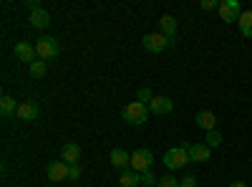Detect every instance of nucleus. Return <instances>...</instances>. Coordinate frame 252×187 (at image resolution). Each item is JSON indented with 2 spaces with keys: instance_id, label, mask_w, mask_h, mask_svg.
<instances>
[{
  "instance_id": "obj_1",
  "label": "nucleus",
  "mask_w": 252,
  "mask_h": 187,
  "mask_svg": "<svg viewBox=\"0 0 252 187\" xmlns=\"http://www.w3.org/2000/svg\"><path fill=\"white\" fill-rule=\"evenodd\" d=\"M187 147H189V144H187V142H182L179 147L166 150V154H164V159H161V162L166 164V170H169V172H174V170H184L187 164L192 162V159H189V152H187Z\"/></svg>"
},
{
  "instance_id": "obj_2",
  "label": "nucleus",
  "mask_w": 252,
  "mask_h": 187,
  "mask_svg": "<svg viewBox=\"0 0 252 187\" xmlns=\"http://www.w3.org/2000/svg\"><path fill=\"white\" fill-rule=\"evenodd\" d=\"M149 114H152V112H149V107H146V104H141V101H131V104H126L124 112H121L124 121H126V124H136V127L146 124Z\"/></svg>"
},
{
  "instance_id": "obj_3",
  "label": "nucleus",
  "mask_w": 252,
  "mask_h": 187,
  "mask_svg": "<svg viewBox=\"0 0 252 187\" xmlns=\"http://www.w3.org/2000/svg\"><path fill=\"white\" fill-rule=\"evenodd\" d=\"M141 43H144V48L149 51V53H161L164 48L174 46L177 38H166V36L159 31V33H146V36L141 38Z\"/></svg>"
},
{
  "instance_id": "obj_4",
  "label": "nucleus",
  "mask_w": 252,
  "mask_h": 187,
  "mask_svg": "<svg viewBox=\"0 0 252 187\" xmlns=\"http://www.w3.org/2000/svg\"><path fill=\"white\" fill-rule=\"evenodd\" d=\"M58 51H61V43H58V38H53V36H43V38L35 40V53H38V58L51 61V58L58 56Z\"/></svg>"
},
{
  "instance_id": "obj_5",
  "label": "nucleus",
  "mask_w": 252,
  "mask_h": 187,
  "mask_svg": "<svg viewBox=\"0 0 252 187\" xmlns=\"http://www.w3.org/2000/svg\"><path fill=\"white\" fill-rule=\"evenodd\" d=\"M217 15H220L222 23H237L240 15H242V8H240L237 0H224V3H220V8H217Z\"/></svg>"
},
{
  "instance_id": "obj_6",
  "label": "nucleus",
  "mask_w": 252,
  "mask_h": 187,
  "mask_svg": "<svg viewBox=\"0 0 252 187\" xmlns=\"http://www.w3.org/2000/svg\"><path fill=\"white\" fill-rule=\"evenodd\" d=\"M152 162H154V154L152 150H136L131 154V170L134 172H146V170H152Z\"/></svg>"
},
{
  "instance_id": "obj_7",
  "label": "nucleus",
  "mask_w": 252,
  "mask_h": 187,
  "mask_svg": "<svg viewBox=\"0 0 252 187\" xmlns=\"http://www.w3.org/2000/svg\"><path fill=\"white\" fill-rule=\"evenodd\" d=\"M38 114H40V109H38L35 101H20V104H18V112H15V116H18L20 121H35Z\"/></svg>"
},
{
  "instance_id": "obj_8",
  "label": "nucleus",
  "mask_w": 252,
  "mask_h": 187,
  "mask_svg": "<svg viewBox=\"0 0 252 187\" xmlns=\"http://www.w3.org/2000/svg\"><path fill=\"white\" fill-rule=\"evenodd\" d=\"M68 167H71V164H66L63 159L61 162H51L46 175H48L51 182H63V180H68Z\"/></svg>"
},
{
  "instance_id": "obj_9",
  "label": "nucleus",
  "mask_w": 252,
  "mask_h": 187,
  "mask_svg": "<svg viewBox=\"0 0 252 187\" xmlns=\"http://www.w3.org/2000/svg\"><path fill=\"white\" fill-rule=\"evenodd\" d=\"M13 53H15V58L18 61H28V66L35 61V46H31L28 40H20V43H15V48H13Z\"/></svg>"
},
{
  "instance_id": "obj_10",
  "label": "nucleus",
  "mask_w": 252,
  "mask_h": 187,
  "mask_svg": "<svg viewBox=\"0 0 252 187\" xmlns=\"http://www.w3.org/2000/svg\"><path fill=\"white\" fill-rule=\"evenodd\" d=\"M149 112L152 114H169V112H174V101L169 96H154L149 101Z\"/></svg>"
},
{
  "instance_id": "obj_11",
  "label": "nucleus",
  "mask_w": 252,
  "mask_h": 187,
  "mask_svg": "<svg viewBox=\"0 0 252 187\" xmlns=\"http://www.w3.org/2000/svg\"><path fill=\"white\" fill-rule=\"evenodd\" d=\"M61 159L66 162V164H78V159H81V147H78L76 142L63 144V150H61Z\"/></svg>"
},
{
  "instance_id": "obj_12",
  "label": "nucleus",
  "mask_w": 252,
  "mask_h": 187,
  "mask_svg": "<svg viewBox=\"0 0 252 187\" xmlns=\"http://www.w3.org/2000/svg\"><path fill=\"white\" fill-rule=\"evenodd\" d=\"M194 121H197V127L204 129V132H215L217 129V116L212 112H207V109L204 112H197V119Z\"/></svg>"
},
{
  "instance_id": "obj_13",
  "label": "nucleus",
  "mask_w": 252,
  "mask_h": 187,
  "mask_svg": "<svg viewBox=\"0 0 252 187\" xmlns=\"http://www.w3.org/2000/svg\"><path fill=\"white\" fill-rule=\"evenodd\" d=\"M111 164L116 170L126 172V167H131V154H126L121 147H116V150H111Z\"/></svg>"
},
{
  "instance_id": "obj_14",
  "label": "nucleus",
  "mask_w": 252,
  "mask_h": 187,
  "mask_svg": "<svg viewBox=\"0 0 252 187\" xmlns=\"http://www.w3.org/2000/svg\"><path fill=\"white\" fill-rule=\"evenodd\" d=\"M187 152H189V159L192 162H207L209 154H212V150H209L207 144H189Z\"/></svg>"
},
{
  "instance_id": "obj_15",
  "label": "nucleus",
  "mask_w": 252,
  "mask_h": 187,
  "mask_svg": "<svg viewBox=\"0 0 252 187\" xmlns=\"http://www.w3.org/2000/svg\"><path fill=\"white\" fill-rule=\"evenodd\" d=\"M159 28H161V33L166 36V38H177V18L174 15H161L159 18Z\"/></svg>"
},
{
  "instance_id": "obj_16",
  "label": "nucleus",
  "mask_w": 252,
  "mask_h": 187,
  "mask_svg": "<svg viewBox=\"0 0 252 187\" xmlns=\"http://www.w3.org/2000/svg\"><path fill=\"white\" fill-rule=\"evenodd\" d=\"M15 112H18L15 99H13L10 94H3V96H0V114H3V116L8 119V116H13Z\"/></svg>"
},
{
  "instance_id": "obj_17",
  "label": "nucleus",
  "mask_w": 252,
  "mask_h": 187,
  "mask_svg": "<svg viewBox=\"0 0 252 187\" xmlns=\"http://www.w3.org/2000/svg\"><path fill=\"white\" fill-rule=\"evenodd\" d=\"M48 23H51V13L48 10H35V13H31V26L33 28H48Z\"/></svg>"
},
{
  "instance_id": "obj_18",
  "label": "nucleus",
  "mask_w": 252,
  "mask_h": 187,
  "mask_svg": "<svg viewBox=\"0 0 252 187\" xmlns=\"http://www.w3.org/2000/svg\"><path fill=\"white\" fill-rule=\"evenodd\" d=\"M237 26H240V31H242L245 38H252V10H242Z\"/></svg>"
},
{
  "instance_id": "obj_19",
  "label": "nucleus",
  "mask_w": 252,
  "mask_h": 187,
  "mask_svg": "<svg viewBox=\"0 0 252 187\" xmlns=\"http://www.w3.org/2000/svg\"><path fill=\"white\" fill-rule=\"evenodd\" d=\"M119 182H121V187H136V185H141V175L134 170H126V172H121Z\"/></svg>"
},
{
  "instance_id": "obj_20",
  "label": "nucleus",
  "mask_w": 252,
  "mask_h": 187,
  "mask_svg": "<svg viewBox=\"0 0 252 187\" xmlns=\"http://www.w3.org/2000/svg\"><path fill=\"white\" fill-rule=\"evenodd\" d=\"M28 71H31L33 78H43L48 74V66H46V61H33V64L28 66Z\"/></svg>"
},
{
  "instance_id": "obj_21",
  "label": "nucleus",
  "mask_w": 252,
  "mask_h": 187,
  "mask_svg": "<svg viewBox=\"0 0 252 187\" xmlns=\"http://www.w3.org/2000/svg\"><path fill=\"white\" fill-rule=\"evenodd\" d=\"M204 142H207L209 150H212V147H220V144H222V134H220L217 129H215V132H207V139H204Z\"/></svg>"
},
{
  "instance_id": "obj_22",
  "label": "nucleus",
  "mask_w": 252,
  "mask_h": 187,
  "mask_svg": "<svg viewBox=\"0 0 252 187\" xmlns=\"http://www.w3.org/2000/svg\"><path fill=\"white\" fill-rule=\"evenodd\" d=\"M154 99V91L149 89V86H144V89H139V94H136V101H141V104H146L149 107V101Z\"/></svg>"
},
{
  "instance_id": "obj_23",
  "label": "nucleus",
  "mask_w": 252,
  "mask_h": 187,
  "mask_svg": "<svg viewBox=\"0 0 252 187\" xmlns=\"http://www.w3.org/2000/svg\"><path fill=\"white\" fill-rule=\"evenodd\" d=\"M157 187H179V180L174 175H164V177H159Z\"/></svg>"
},
{
  "instance_id": "obj_24",
  "label": "nucleus",
  "mask_w": 252,
  "mask_h": 187,
  "mask_svg": "<svg viewBox=\"0 0 252 187\" xmlns=\"http://www.w3.org/2000/svg\"><path fill=\"white\" fill-rule=\"evenodd\" d=\"M157 177L152 175V170H146V172H141V185H146V187H157Z\"/></svg>"
},
{
  "instance_id": "obj_25",
  "label": "nucleus",
  "mask_w": 252,
  "mask_h": 187,
  "mask_svg": "<svg viewBox=\"0 0 252 187\" xmlns=\"http://www.w3.org/2000/svg\"><path fill=\"white\" fill-rule=\"evenodd\" d=\"M199 182H197V177L194 175H187L184 180H179V187H197Z\"/></svg>"
},
{
  "instance_id": "obj_26",
  "label": "nucleus",
  "mask_w": 252,
  "mask_h": 187,
  "mask_svg": "<svg viewBox=\"0 0 252 187\" xmlns=\"http://www.w3.org/2000/svg\"><path fill=\"white\" fill-rule=\"evenodd\" d=\"M81 177V167H78V164H71V167H68V180H78Z\"/></svg>"
},
{
  "instance_id": "obj_27",
  "label": "nucleus",
  "mask_w": 252,
  "mask_h": 187,
  "mask_svg": "<svg viewBox=\"0 0 252 187\" xmlns=\"http://www.w3.org/2000/svg\"><path fill=\"white\" fill-rule=\"evenodd\" d=\"M199 5H202V10H215V8H220V5L215 3V0H202Z\"/></svg>"
},
{
  "instance_id": "obj_28",
  "label": "nucleus",
  "mask_w": 252,
  "mask_h": 187,
  "mask_svg": "<svg viewBox=\"0 0 252 187\" xmlns=\"http://www.w3.org/2000/svg\"><path fill=\"white\" fill-rule=\"evenodd\" d=\"M26 8L31 13H35V10H40V3H38V0H26Z\"/></svg>"
},
{
  "instance_id": "obj_29",
  "label": "nucleus",
  "mask_w": 252,
  "mask_h": 187,
  "mask_svg": "<svg viewBox=\"0 0 252 187\" xmlns=\"http://www.w3.org/2000/svg\"><path fill=\"white\" fill-rule=\"evenodd\" d=\"M229 187H247V185H245V182H240V180H237V182H232V185H229Z\"/></svg>"
}]
</instances>
